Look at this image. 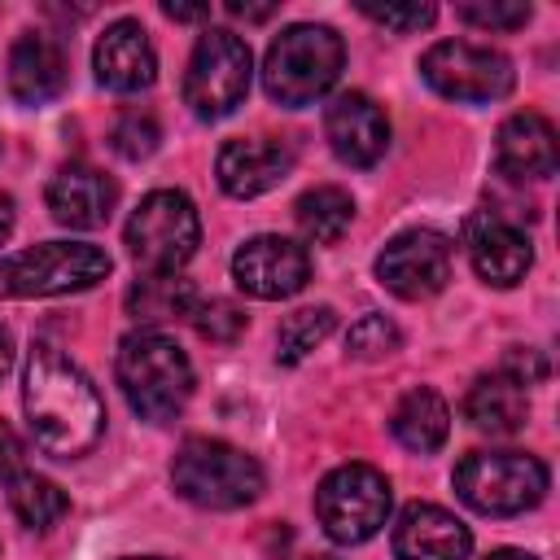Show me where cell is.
<instances>
[{
    "label": "cell",
    "instance_id": "19",
    "mask_svg": "<svg viewBox=\"0 0 560 560\" xmlns=\"http://www.w3.org/2000/svg\"><path fill=\"white\" fill-rule=\"evenodd\" d=\"M9 92L22 105H48L66 92V52L52 35H18V44L9 48Z\"/></svg>",
    "mask_w": 560,
    "mask_h": 560
},
{
    "label": "cell",
    "instance_id": "15",
    "mask_svg": "<svg viewBox=\"0 0 560 560\" xmlns=\"http://www.w3.org/2000/svg\"><path fill=\"white\" fill-rule=\"evenodd\" d=\"M92 70L109 92H144L158 79V52L140 22L122 18L101 31L92 48Z\"/></svg>",
    "mask_w": 560,
    "mask_h": 560
},
{
    "label": "cell",
    "instance_id": "1",
    "mask_svg": "<svg viewBox=\"0 0 560 560\" xmlns=\"http://www.w3.org/2000/svg\"><path fill=\"white\" fill-rule=\"evenodd\" d=\"M22 411L39 451L57 459L88 455L105 433V402L70 354L35 341L22 368Z\"/></svg>",
    "mask_w": 560,
    "mask_h": 560
},
{
    "label": "cell",
    "instance_id": "17",
    "mask_svg": "<svg viewBox=\"0 0 560 560\" xmlns=\"http://www.w3.org/2000/svg\"><path fill=\"white\" fill-rule=\"evenodd\" d=\"M214 171H219V184L228 197H258L293 171V149L284 140H267V136L228 140L219 149Z\"/></svg>",
    "mask_w": 560,
    "mask_h": 560
},
{
    "label": "cell",
    "instance_id": "30",
    "mask_svg": "<svg viewBox=\"0 0 560 560\" xmlns=\"http://www.w3.org/2000/svg\"><path fill=\"white\" fill-rule=\"evenodd\" d=\"M359 13L363 18H372L376 26H385V31H398V35H411V31H424L433 18H438V9L433 4H376V0H363L359 4Z\"/></svg>",
    "mask_w": 560,
    "mask_h": 560
},
{
    "label": "cell",
    "instance_id": "12",
    "mask_svg": "<svg viewBox=\"0 0 560 560\" xmlns=\"http://www.w3.org/2000/svg\"><path fill=\"white\" fill-rule=\"evenodd\" d=\"M232 280L241 293L262 302L293 298L311 280V258L289 236H254L232 254Z\"/></svg>",
    "mask_w": 560,
    "mask_h": 560
},
{
    "label": "cell",
    "instance_id": "27",
    "mask_svg": "<svg viewBox=\"0 0 560 560\" xmlns=\"http://www.w3.org/2000/svg\"><path fill=\"white\" fill-rule=\"evenodd\" d=\"M158 140H162L158 118H153V114H140V109H127V114L114 122V131H109V144H114L127 162L149 158V153L158 149Z\"/></svg>",
    "mask_w": 560,
    "mask_h": 560
},
{
    "label": "cell",
    "instance_id": "11",
    "mask_svg": "<svg viewBox=\"0 0 560 560\" xmlns=\"http://www.w3.org/2000/svg\"><path fill=\"white\" fill-rule=\"evenodd\" d=\"M376 280L398 293L402 302H424L446 289L451 280V241L429 228L398 232L381 254H376Z\"/></svg>",
    "mask_w": 560,
    "mask_h": 560
},
{
    "label": "cell",
    "instance_id": "37",
    "mask_svg": "<svg viewBox=\"0 0 560 560\" xmlns=\"http://www.w3.org/2000/svg\"><path fill=\"white\" fill-rule=\"evenodd\" d=\"M9 363H13V341H9V332L0 328V376L9 372Z\"/></svg>",
    "mask_w": 560,
    "mask_h": 560
},
{
    "label": "cell",
    "instance_id": "20",
    "mask_svg": "<svg viewBox=\"0 0 560 560\" xmlns=\"http://www.w3.org/2000/svg\"><path fill=\"white\" fill-rule=\"evenodd\" d=\"M494 162L508 179H547L556 171V127L534 109L512 114L494 136Z\"/></svg>",
    "mask_w": 560,
    "mask_h": 560
},
{
    "label": "cell",
    "instance_id": "16",
    "mask_svg": "<svg viewBox=\"0 0 560 560\" xmlns=\"http://www.w3.org/2000/svg\"><path fill=\"white\" fill-rule=\"evenodd\" d=\"M472 534L438 503L402 508L394 525V560H468Z\"/></svg>",
    "mask_w": 560,
    "mask_h": 560
},
{
    "label": "cell",
    "instance_id": "35",
    "mask_svg": "<svg viewBox=\"0 0 560 560\" xmlns=\"http://www.w3.org/2000/svg\"><path fill=\"white\" fill-rule=\"evenodd\" d=\"M228 13H232V18H245V22H262V18L276 13V4H236V0H232Z\"/></svg>",
    "mask_w": 560,
    "mask_h": 560
},
{
    "label": "cell",
    "instance_id": "36",
    "mask_svg": "<svg viewBox=\"0 0 560 560\" xmlns=\"http://www.w3.org/2000/svg\"><path fill=\"white\" fill-rule=\"evenodd\" d=\"M13 232V197H4L0 192V241Z\"/></svg>",
    "mask_w": 560,
    "mask_h": 560
},
{
    "label": "cell",
    "instance_id": "10",
    "mask_svg": "<svg viewBox=\"0 0 560 560\" xmlns=\"http://www.w3.org/2000/svg\"><path fill=\"white\" fill-rule=\"evenodd\" d=\"M420 74L424 83L446 96V101H464V105H486L512 92L516 70L499 48L486 44H468V39H442L420 57Z\"/></svg>",
    "mask_w": 560,
    "mask_h": 560
},
{
    "label": "cell",
    "instance_id": "4",
    "mask_svg": "<svg viewBox=\"0 0 560 560\" xmlns=\"http://www.w3.org/2000/svg\"><path fill=\"white\" fill-rule=\"evenodd\" d=\"M171 481L188 503L210 508V512H232V508H245L262 494L258 459L232 442H219V438H188L175 451Z\"/></svg>",
    "mask_w": 560,
    "mask_h": 560
},
{
    "label": "cell",
    "instance_id": "3",
    "mask_svg": "<svg viewBox=\"0 0 560 560\" xmlns=\"http://www.w3.org/2000/svg\"><path fill=\"white\" fill-rule=\"evenodd\" d=\"M341 66H346L341 35L319 22H298L271 39L262 57V88L276 105L302 109L341 79Z\"/></svg>",
    "mask_w": 560,
    "mask_h": 560
},
{
    "label": "cell",
    "instance_id": "40",
    "mask_svg": "<svg viewBox=\"0 0 560 560\" xmlns=\"http://www.w3.org/2000/svg\"><path fill=\"white\" fill-rule=\"evenodd\" d=\"M315 560H337V556H315Z\"/></svg>",
    "mask_w": 560,
    "mask_h": 560
},
{
    "label": "cell",
    "instance_id": "5",
    "mask_svg": "<svg viewBox=\"0 0 560 560\" xmlns=\"http://www.w3.org/2000/svg\"><path fill=\"white\" fill-rule=\"evenodd\" d=\"M109 276V254L88 241H44L0 258V298L83 293Z\"/></svg>",
    "mask_w": 560,
    "mask_h": 560
},
{
    "label": "cell",
    "instance_id": "29",
    "mask_svg": "<svg viewBox=\"0 0 560 560\" xmlns=\"http://www.w3.org/2000/svg\"><path fill=\"white\" fill-rule=\"evenodd\" d=\"M192 328L206 337V341H236L245 332V311L228 298H210L201 306H192Z\"/></svg>",
    "mask_w": 560,
    "mask_h": 560
},
{
    "label": "cell",
    "instance_id": "24",
    "mask_svg": "<svg viewBox=\"0 0 560 560\" xmlns=\"http://www.w3.org/2000/svg\"><path fill=\"white\" fill-rule=\"evenodd\" d=\"M192 306H197V293L175 271H144L127 289V311L136 319H175V315H192Z\"/></svg>",
    "mask_w": 560,
    "mask_h": 560
},
{
    "label": "cell",
    "instance_id": "33",
    "mask_svg": "<svg viewBox=\"0 0 560 560\" xmlns=\"http://www.w3.org/2000/svg\"><path fill=\"white\" fill-rule=\"evenodd\" d=\"M18 464H22V442H18L13 429L0 420V481L18 477Z\"/></svg>",
    "mask_w": 560,
    "mask_h": 560
},
{
    "label": "cell",
    "instance_id": "32",
    "mask_svg": "<svg viewBox=\"0 0 560 560\" xmlns=\"http://www.w3.org/2000/svg\"><path fill=\"white\" fill-rule=\"evenodd\" d=\"M499 372H508L516 385H538V381L547 376V359H542L538 350H521V346H516V350L503 359Z\"/></svg>",
    "mask_w": 560,
    "mask_h": 560
},
{
    "label": "cell",
    "instance_id": "14",
    "mask_svg": "<svg viewBox=\"0 0 560 560\" xmlns=\"http://www.w3.org/2000/svg\"><path fill=\"white\" fill-rule=\"evenodd\" d=\"M324 136L346 166H376L389 149V118L363 92H341L324 114Z\"/></svg>",
    "mask_w": 560,
    "mask_h": 560
},
{
    "label": "cell",
    "instance_id": "23",
    "mask_svg": "<svg viewBox=\"0 0 560 560\" xmlns=\"http://www.w3.org/2000/svg\"><path fill=\"white\" fill-rule=\"evenodd\" d=\"M293 219H298V228H302L306 241H315V245H332V241H341V232L350 228V219H354V201H350L346 188H337V184H319V188H306V192L298 197Z\"/></svg>",
    "mask_w": 560,
    "mask_h": 560
},
{
    "label": "cell",
    "instance_id": "28",
    "mask_svg": "<svg viewBox=\"0 0 560 560\" xmlns=\"http://www.w3.org/2000/svg\"><path fill=\"white\" fill-rule=\"evenodd\" d=\"M402 346V332L394 328V319H385V315H363L354 328H350V337H346V350L354 354V359H385V354H394Z\"/></svg>",
    "mask_w": 560,
    "mask_h": 560
},
{
    "label": "cell",
    "instance_id": "9",
    "mask_svg": "<svg viewBox=\"0 0 560 560\" xmlns=\"http://www.w3.org/2000/svg\"><path fill=\"white\" fill-rule=\"evenodd\" d=\"M249 74V44L232 31H206L184 70V101L197 118H223L245 101Z\"/></svg>",
    "mask_w": 560,
    "mask_h": 560
},
{
    "label": "cell",
    "instance_id": "31",
    "mask_svg": "<svg viewBox=\"0 0 560 560\" xmlns=\"http://www.w3.org/2000/svg\"><path fill=\"white\" fill-rule=\"evenodd\" d=\"M455 13L481 31H516L529 22V4H459Z\"/></svg>",
    "mask_w": 560,
    "mask_h": 560
},
{
    "label": "cell",
    "instance_id": "13",
    "mask_svg": "<svg viewBox=\"0 0 560 560\" xmlns=\"http://www.w3.org/2000/svg\"><path fill=\"white\" fill-rule=\"evenodd\" d=\"M464 245H468L472 271L494 289H512L516 280H525L534 262L529 236L503 210H472L464 223Z\"/></svg>",
    "mask_w": 560,
    "mask_h": 560
},
{
    "label": "cell",
    "instance_id": "6",
    "mask_svg": "<svg viewBox=\"0 0 560 560\" xmlns=\"http://www.w3.org/2000/svg\"><path fill=\"white\" fill-rule=\"evenodd\" d=\"M459 499L481 516H516L547 494V464L525 451H472L455 468Z\"/></svg>",
    "mask_w": 560,
    "mask_h": 560
},
{
    "label": "cell",
    "instance_id": "18",
    "mask_svg": "<svg viewBox=\"0 0 560 560\" xmlns=\"http://www.w3.org/2000/svg\"><path fill=\"white\" fill-rule=\"evenodd\" d=\"M118 206V184L96 171V166H83V162H70L52 175L48 184V210L61 228H101Z\"/></svg>",
    "mask_w": 560,
    "mask_h": 560
},
{
    "label": "cell",
    "instance_id": "21",
    "mask_svg": "<svg viewBox=\"0 0 560 560\" xmlns=\"http://www.w3.org/2000/svg\"><path fill=\"white\" fill-rule=\"evenodd\" d=\"M464 416H468L472 429L508 438V433H516L525 424V385H516L508 372L477 376L468 398H464Z\"/></svg>",
    "mask_w": 560,
    "mask_h": 560
},
{
    "label": "cell",
    "instance_id": "34",
    "mask_svg": "<svg viewBox=\"0 0 560 560\" xmlns=\"http://www.w3.org/2000/svg\"><path fill=\"white\" fill-rule=\"evenodd\" d=\"M162 13L175 18V22H197V18H210V4H175V0H166Z\"/></svg>",
    "mask_w": 560,
    "mask_h": 560
},
{
    "label": "cell",
    "instance_id": "25",
    "mask_svg": "<svg viewBox=\"0 0 560 560\" xmlns=\"http://www.w3.org/2000/svg\"><path fill=\"white\" fill-rule=\"evenodd\" d=\"M9 503H13V512H18V521L26 529H52L66 516V508H70V499L61 494V486L48 481V477H35V472L13 477Z\"/></svg>",
    "mask_w": 560,
    "mask_h": 560
},
{
    "label": "cell",
    "instance_id": "26",
    "mask_svg": "<svg viewBox=\"0 0 560 560\" xmlns=\"http://www.w3.org/2000/svg\"><path fill=\"white\" fill-rule=\"evenodd\" d=\"M332 328H337L332 306H302V311H293V315L280 324L276 359H280V363H302V359H306Z\"/></svg>",
    "mask_w": 560,
    "mask_h": 560
},
{
    "label": "cell",
    "instance_id": "39",
    "mask_svg": "<svg viewBox=\"0 0 560 560\" xmlns=\"http://www.w3.org/2000/svg\"><path fill=\"white\" fill-rule=\"evenodd\" d=\"M122 560H162V556H122Z\"/></svg>",
    "mask_w": 560,
    "mask_h": 560
},
{
    "label": "cell",
    "instance_id": "2",
    "mask_svg": "<svg viewBox=\"0 0 560 560\" xmlns=\"http://www.w3.org/2000/svg\"><path fill=\"white\" fill-rule=\"evenodd\" d=\"M118 385H122V398L127 407L149 420V424H162V420H175L192 394V363L188 354L179 350L175 337L158 332V328H140V332H127L122 346H118Z\"/></svg>",
    "mask_w": 560,
    "mask_h": 560
},
{
    "label": "cell",
    "instance_id": "38",
    "mask_svg": "<svg viewBox=\"0 0 560 560\" xmlns=\"http://www.w3.org/2000/svg\"><path fill=\"white\" fill-rule=\"evenodd\" d=\"M481 560H534L529 551H516V547H499V551H490V556H481Z\"/></svg>",
    "mask_w": 560,
    "mask_h": 560
},
{
    "label": "cell",
    "instance_id": "22",
    "mask_svg": "<svg viewBox=\"0 0 560 560\" xmlns=\"http://www.w3.org/2000/svg\"><path fill=\"white\" fill-rule=\"evenodd\" d=\"M389 429H394V438L407 446V451H416V455H433L442 442H446V433H451V411H446V402H442V394H433V389H407L402 398H398V407H394V416H389Z\"/></svg>",
    "mask_w": 560,
    "mask_h": 560
},
{
    "label": "cell",
    "instance_id": "7",
    "mask_svg": "<svg viewBox=\"0 0 560 560\" xmlns=\"http://www.w3.org/2000/svg\"><path fill=\"white\" fill-rule=\"evenodd\" d=\"M389 481L372 464H341L315 490V516L332 542H368L389 521Z\"/></svg>",
    "mask_w": 560,
    "mask_h": 560
},
{
    "label": "cell",
    "instance_id": "8",
    "mask_svg": "<svg viewBox=\"0 0 560 560\" xmlns=\"http://www.w3.org/2000/svg\"><path fill=\"white\" fill-rule=\"evenodd\" d=\"M197 241H201L197 206L175 188L149 192L127 219V249L144 271H179L197 254Z\"/></svg>",
    "mask_w": 560,
    "mask_h": 560
}]
</instances>
